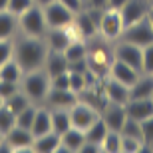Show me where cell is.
<instances>
[{"mask_svg":"<svg viewBox=\"0 0 153 153\" xmlns=\"http://www.w3.org/2000/svg\"><path fill=\"white\" fill-rule=\"evenodd\" d=\"M50 131H52V111L46 108H38L34 123H32V135L40 137L44 133H50Z\"/></svg>","mask_w":153,"mask_h":153,"instance_id":"obj_22","label":"cell"},{"mask_svg":"<svg viewBox=\"0 0 153 153\" xmlns=\"http://www.w3.org/2000/svg\"><path fill=\"white\" fill-rule=\"evenodd\" d=\"M102 151H109V153L121 151V133L119 131H111V129L108 131V135L102 141Z\"/></svg>","mask_w":153,"mask_h":153,"instance_id":"obj_29","label":"cell"},{"mask_svg":"<svg viewBox=\"0 0 153 153\" xmlns=\"http://www.w3.org/2000/svg\"><path fill=\"white\" fill-rule=\"evenodd\" d=\"M91 8H96V10L108 8V0H91Z\"/></svg>","mask_w":153,"mask_h":153,"instance_id":"obj_42","label":"cell"},{"mask_svg":"<svg viewBox=\"0 0 153 153\" xmlns=\"http://www.w3.org/2000/svg\"><path fill=\"white\" fill-rule=\"evenodd\" d=\"M18 28V16L10 10H0V40H12Z\"/></svg>","mask_w":153,"mask_h":153,"instance_id":"obj_23","label":"cell"},{"mask_svg":"<svg viewBox=\"0 0 153 153\" xmlns=\"http://www.w3.org/2000/svg\"><path fill=\"white\" fill-rule=\"evenodd\" d=\"M74 26L76 30H78V36L82 40L85 38H91V36L96 34V30H97V24H96V18L91 16L90 12H78L74 18Z\"/></svg>","mask_w":153,"mask_h":153,"instance_id":"obj_19","label":"cell"},{"mask_svg":"<svg viewBox=\"0 0 153 153\" xmlns=\"http://www.w3.org/2000/svg\"><path fill=\"white\" fill-rule=\"evenodd\" d=\"M141 74H153V44L143 48V66Z\"/></svg>","mask_w":153,"mask_h":153,"instance_id":"obj_37","label":"cell"},{"mask_svg":"<svg viewBox=\"0 0 153 153\" xmlns=\"http://www.w3.org/2000/svg\"><path fill=\"white\" fill-rule=\"evenodd\" d=\"M147 10H149V6L145 4L143 0H127L125 6L119 10L121 20H123V26L127 28V26H131V24L143 20V18L147 16Z\"/></svg>","mask_w":153,"mask_h":153,"instance_id":"obj_10","label":"cell"},{"mask_svg":"<svg viewBox=\"0 0 153 153\" xmlns=\"http://www.w3.org/2000/svg\"><path fill=\"white\" fill-rule=\"evenodd\" d=\"M64 56L68 58V62H79V60H85L88 58V48H85L84 40H72L68 44V48L64 50Z\"/></svg>","mask_w":153,"mask_h":153,"instance_id":"obj_27","label":"cell"},{"mask_svg":"<svg viewBox=\"0 0 153 153\" xmlns=\"http://www.w3.org/2000/svg\"><path fill=\"white\" fill-rule=\"evenodd\" d=\"M30 6H34V0H8V10L12 14H16V16L26 12Z\"/></svg>","mask_w":153,"mask_h":153,"instance_id":"obj_36","label":"cell"},{"mask_svg":"<svg viewBox=\"0 0 153 153\" xmlns=\"http://www.w3.org/2000/svg\"><path fill=\"white\" fill-rule=\"evenodd\" d=\"M103 94L108 97L109 103H119V105H125L129 102V88L117 79H108L105 85H103Z\"/></svg>","mask_w":153,"mask_h":153,"instance_id":"obj_15","label":"cell"},{"mask_svg":"<svg viewBox=\"0 0 153 153\" xmlns=\"http://www.w3.org/2000/svg\"><path fill=\"white\" fill-rule=\"evenodd\" d=\"M109 74H111L114 79H117V82L125 84L127 88H131L137 82V78L141 76V72L131 68V66H127V64H123V62H119V60H114L111 66H109Z\"/></svg>","mask_w":153,"mask_h":153,"instance_id":"obj_12","label":"cell"},{"mask_svg":"<svg viewBox=\"0 0 153 153\" xmlns=\"http://www.w3.org/2000/svg\"><path fill=\"white\" fill-rule=\"evenodd\" d=\"M14 125H16V114H14L12 109H8L6 103H4V105L0 108V131L6 135Z\"/></svg>","mask_w":153,"mask_h":153,"instance_id":"obj_32","label":"cell"},{"mask_svg":"<svg viewBox=\"0 0 153 153\" xmlns=\"http://www.w3.org/2000/svg\"><path fill=\"white\" fill-rule=\"evenodd\" d=\"M50 85L56 90H70V70L64 74H58L54 78H50Z\"/></svg>","mask_w":153,"mask_h":153,"instance_id":"obj_38","label":"cell"},{"mask_svg":"<svg viewBox=\"0 0 153 153\" xmlns=\"http://www.w3.org/2000/svg\"><path fill=\"white\" fill-rule=\"evenodd\" d=\"M4 103H6V108L12 109L14 114H20L22 109H26V108L30 105V97L26 96L22 90H20V91H16V94H14L12 97H8Z\"/></svg>","mask_w":153,"mask_h":153,"instance_id":"obj_28","label":"cell"},{"mask_svg":"<svg viewBox=\"0 0 153 153\" xmlns=\"http://www.w3.org/2000/svg\"><path fill=\"white\" fill-rule=\"evenodd\" d=\"M145 18H147V22L151 24V28H153V6L147 10V16H145Z\"/></svg>","mask_w":153,"mask_h":153,"instance_id":"obj_43","label":"cell"},{"mask_svg":"<svg viewBox=\"0 0 153 153\" xmlns=\"http://www.w3.org/2000/svg\"><path fill=\"white\" fill-rule=\"evenodd\" d=\"M121 38L125 42H131V44L139 46V48H145V46L153 44V28H151V24L147 22V18H143L139 22L127 26L123 30Z\"/></svg>","mask_w":153,"mask_h":153,"instance_id":"obj_5","label":"cell"},{"mask_svg":"<svg viewBox=\"0 0 153 153\" xmlns=\"http://www.w3.org/2000/svg\"><path fill=\"white\" fill-rule=\"evenodd\" d=\"M97 28H100V32H102L108 40L121 38L125 26H123V20H121L119 10H111V8H108V10L102 14V18H100Z\"/></svg>","mask_w":153,"mask_h":153,"instance_id":"obj_6","label":"cell"},{"mask_svg":"<svg viewBox=\"0 0 153 153\" xmlns=\"http://www.w3.org/2000/svg\"><path fill=\"white\" fill-rule=\"evenodd\" d=\"M4 141V133H2V131H0V143Z\"/></svg>","mask_w":153,"mask_h":153,"instance_id":"obj_46","label":"cell"},{"mask_svg":"<svg viewBox=\"0 0 153 153\" xmlns=\"http://www.w3.org/2000/svg\"><path fill=\"white\" fill-rule=\"evenodd\" d=\"M44 16L48 28H68L74 24L76 14L70 8H66L60 0H54L48 6H44Z\"/></svg>","mask_w":153,"mask_h":153,"instance_id":"obj_4","label":"cell"},{"mask_svg":"<svg viewBox=\"0 0 153 153\" xmlns=\"http://www.w3.org/2000/svg\"><path fill=\"white\" fill-rule=\"evenodd\" d=\"M20 90L30 97V102H42L46 100L48 91H50V76L48 72H42V70H34V72H28L24 74L20 79Z\"/></svg>","mask_w":153,"mask_h":153,"instance_id":"obj_3","label":"cell"},{"mask_svg":"<svg viewBox=\"0 0 153 153\" xmlns=\"http://www.w3.org/2000/svg\"><path fill=\"white\" fill-rule=\"evenodd\" d=\"M85 143V131L78 129V127H70L66 133H62V145L58 151H78Z\"/></svg>","mask_w":153,"mask_h":153,"instance_id":"obj_18","label":"cell"},{"mask_svg":"<svg viewBox=\"0 0 153 153\" xmlns=\"http://www.w3.org/2000/svg\"><path fill=\"white\" fill-rule=\"evenodd\" d=\"M66 8H70V10L74 12V14H78V12L84 10V0H60Z\"/></svg>","mask_w":153,"mask_h":153,"instance_id":"obj_40","label":"cell"},{"mask_svg":"<svg viewBox=\"0 0 153 153\" xmlns=\"http://www.w3.org/2000/svg\"><path fill=\"white\" fill-rule=\"evenodd\" d=\"M16 91H20V84H16V82H6V79H0V97L2 100H8V97H12Z\"/></svg>","mask_w":153,"mask_h":153,"instance_id":"obj_35","label":"cell"},{"mask_svg":"<svg viewBox=\"0 0 153 153\" xmlns=\"http://www.w3.org/2000/svg\"><path fill=\"white\" fill-rule=\"evenodd\" d=\"M22 76H24V72H22V68L18 66V62L14 60V58L0 66V79H6V82H16V84H20Z\"/></svg>","mask_w":153,"mask_h":153,"instance_id":"obj_26","label":"cell"},{"mask_svg":"<svg viewBox=\"0 0 153 153\" xmlns=\"http://www.w3.org/2000/svg\"><path fill=\"white\" fill-rule=\"evenodd\" d=\"M36 109L32 103H30L26 109H22L20 114H16V125L18 127H24V129H30L32 131V123H34V117H36Z\"/></svg>","mask_w":153,"mask_h":153,"instance_id":"obj_30","label":"cell"},{"mask_svg":"<svg viewBox=\"0 0 153 153\" xmlns=\"http://www.w3.org/2000/svg\"><path fill=\"white\" fill-rule=\"evenodd\" d=\"M46 56H48V48L42 38L24 36L22 40H18L14 44V60L18 62L24 74L40 70L46 64Z\"/></svg>","mask_w":153,"mask_h":153,"instance_id":"obj_1","label":"cell"},{"mask_svg":"<svg viewBox=\"0 0 153 153\" xmlns=\"http://www.w3.org/2000/svg\"><path fill=\"white\" fill-rule=\"evenodd\" d=\"M50 2H54V0H34V4L42 6V8H44V6H48V4H50Z\"/></svg>","mask_w":153,"mask_h":153,"instance_id":"obj_44","label":"cell"},{"mask_svg":"<svg viewBox=\"0 0 153 153\" xmlns=\"http://www.w3.org/2000/svg\"><path fill=\"white\" fill-rule=\"evenodd\" d=\"M60 145H62V135H58L56 131H50L40 137H34L32 149L38 153H54L60 149Z\"/></svg>","mask_w":153,"mask_h":153,"instance_id":"obj_17","label":"cell"},{"mask_svg":"<svg viewBox=\"0 0 153 153\" xmlns=\"http://www.w3.org/2000/svg\"><path fill=\"white\" fill-rule=\"evenodd\" d=\"M125 114L127 117L135 119V121H145L147 117L153 115V100H129L125 103Z\"/></svg>","mask_w":153,"mask_h":153,"instance_id":"obj_13","label":"cell"},{"mask_svg":"<svg viewBox=\"0 0 153 153\" xmlns=\"http://www.w3.org/2000/svg\"><path fill=\"white\" fill-rule=\"evenodd\" d=\"M153 96V74L139 76L137 82L129 88V100H147Z\"/></svg>","mask_w":153,"mask_h":153,"instance_id":"obj_21","label":"cell"},{"mask_svg":"<svg viewBox=\"0 0 153 153\" xmlns=\"http://www.w3.org/2000/svg\"><path fill=\"white\" fill-rule=\"evenodd\" d=\"M143 147H145V143H143L141 139L121 135V151H125V153H135V151H143Z\"/></svg>","mask_w":153,"mask_h":153,"instance_id":"obj_33","label":"cell"},{"mask_svg":"<svg viewBox=\"0 0 153 153\" xmlns=\"http://www.w3.org/2000/svg\"><path fill=\"white\" fill-rule=\"evenodd\" d=\"M100 115H102V119L105 121V125H108L111 131H121L125 119H127L125 105H119V103H111V105L108 103V105L102 109Z\"/></svg>","mask_w":153,"mask_h":153,"instance_id":"obj_11","label":"cell"},{"mask_svg":"<svg viewBox=\"0 0 153 153\" xmlns=\"http://www.w3.org/2000/svg\"><path fill=\"white\" fill-rule=\"evenodd\" d=\"M52 131H56L58 135H62L72 127V119H70V109L62 108H52Z\"/></svg>","mask_w":153,"mask_h":153,"instance_id":"obj_24","label":"cell"},{"mask_svg":"<svg viewBox=\"0 0 153 153\" xmlns=\"http://www.w3.org/2000/svg\"><path fill=\"white\" fill-rule=\"evenodd\" d=\"M141 127H143V143L149 149L153 145V115L147 117L145 121H141Z\"/></svg>","mask_w":153,"mask_h":153,"instance_id":"obj_39","label":"cell"},{"mask_svg":"<svg viewBox=\"0 0 153 153\" xmlns=\"http://www.w3.org/2000/svg\"><path fill=\"white\" fill-rule=\"evenodd\" d=\"M2 105H4V100H2V97H0V108H2Z\"/></svg>","mask_w":153,"mask_h":153,"instance_id":"obj_47","label":"cell"},{"mask_svg":"<svg viewBox=\"0 0 153 153\" xmlns=\"http://www.w3.org/2000/svg\"><path fill=\"white\" fill-rule=\"evenodd\" d=\"M14 58V42L12 40H0V66Z\"/></svg>","mask_w":153,"mask_h":153,"instance_id":"obj_34","label":"cell"},{"mask_svg":"<svg viewBox=\"0 0 153 153\" xmlns=\"http://www.w3.org/2000/svg\"><path fill=\"white\" fill-rule=\"evenodd\" d=\"M44 66H46V72H48L50 78H54L58 74H64V72L70 70V62H68V58L64 56V52H54V50L48 52Z\"/></svg>","mask_w":153,"mask_h":153,"instance_id":"obj_16","label":"cell"},{"mask_svg":"<svg viewBox=\"0 0 153 153\" xmlns=\"http://www.w3.org/2000/svg\"><path fill=\"white\" fill-rule=\"evenodd\" d=\"M108 131L109 127L105 125V121L102 119V115L94 121V123L85 129V141H91V143H97L100 147H102V141H103V137L108 135Z\"/></svg>","mask_w":153,"mask_h":153,"instance_id":"obj_25","label":"cell"},{"mask_svg":"<svg viewBox=\"0 0 153 153\" xmlns=\"http://www.w3.org/2000/svg\"><path fill=\"white\" fill-rule=\"evenodd\" d=\"M46 102L50 103V108L70 109L72 105L78 103V94L72 91V90H56V88H50L48 96H46Z\"/></svg>","mask_w":153,"mask_h":153,"instance_id":"obj_14","label":"cell"},{"mask_svg":"<svg viewBox=\"0 0 153 153\" xmlns=\"http://www.w3.org/2000/svg\"><path fill=\"white\" fill-rule=\"evenodd\" d=\"M125 2H127V0H108V8H111V10H121L125 6Z\"/></svg>","mask_w":153,"mask_h":153,"instance_id":"obj_41","label":"cell"},{"mask_svg":"<svg viewBox=\"0 0 153 153\" xmlns=\"http://www.w3.org/2000/svg\"><path fill=\"white\" fill-rule=\"evenodd\" d=\"M6 143L10 145L12 151H24V149H32V143H34V135L30 129H24V127H18L14 125L8 133L4 135Z\"/></svg>","mask_w":153,"mask_h":153,"instance_id":"obj_9","label":"cell"},{"mask_svg":"<svg viewBox=\"0 0 153 153\" xmlns=\"http://www.w3.org/2000/svg\"><path fill=\"white\" fill-rule=\"evenodd\" d=\"M100 117V111L97 109H94L91 105H88V103L79 102L76 105H72L70 108V119H72V127H78V129L85 131L88 127H90L96 119Z\"/></svg>","mask_w":153,"mask_h":153,"instance_id":"obj_8","label":"cell"},{"mask_svg":"<svg viewBox=\"0 0 153 153\" xmlns=\"http://www.w3.org/2000/svg\"><path fill=\"white\" fill-rule=\"evenodd\" d=\"M114 60H119V62L127 64L131 68H135L141 72V66H143V48L131 44V42H121V44L115 46L114 50Z\"/></svg>","mask_w":153,"mask_h":153,"instance_id":"obj_7","label":"cell"},{"mask_svg":"<svg viewBox=\"0 0 153 153\" xmlns=\"http://www.w3.org/2000/svg\"><path fill=\"white\" fill-rule=\"evenodd\" d=\"M18 26L24 32V36H30V38H46L48 24H46L44 8L38 6V4L30 6L26 12H22L18 16Z\"/></svg>","mask_w":153,"mask_h":153,"instance_id":"obj_2","label":"cell"},{"mask_svg":"<svg viewBox=\"0 0 153 153\" xmlns=\"http://www.w3.org/2000/svg\"><path fill=\"white\" fill-rule=\"evenodd\" d=\"M121 135H127V137H135V139H141L143 141V127H141V121H135V119L127 117L125 119L123 127L119 131Z\"/></svg>","mask_w":153,"mask_h":153,"instance_id":"obj_31","label":"cell"},{"mask_svg":"<svg viewBox=\"0 0 153 153\" xmlns=\"http://www.w3.org/2000/svg\"><path fill=\"white\" fill-rule=\"evenodd\" d=\"M46 38H48V48L54 52H64L68 48V44L72 42L68 28H48Z\"/></svg>","mask_w":153,"mask_h":153,"instance_id":"obj_20","label":"cell"},{"mask_svg":"<svg viewBox=\"0 0 153 153\" xmlns=\"http://www.w3.org/2000/svg\"><path fill=\"white\" fill-rule=\"evenodd\" d=\"M151 100H153V96H151Z\"/></svg>","mask_w":153,"mask_h":153,"instance_id":"obj_48","label":"cell"},{"mask_svg":"<svg viewBox=\"0 0 153 153\" xmlns=\"http://www.w3.org/2000/svg\"><path fill=\"white\" fill-rule=\"evenodd\" d=\"M0 10H8V0H0Z\"/></svg>","mask_w":153,"mask_h":153,"instance_id":"obj_45","label":"cell"}]
</instances>
